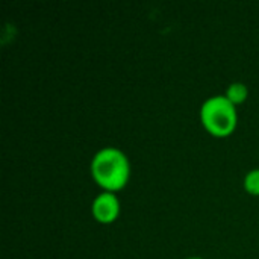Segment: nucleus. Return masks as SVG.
<instances>
[{
  "mask_svg": "<svg viewBox=\"0 0 259 259\" xmlns=\"http://www.w3.org/2000/svg\"><path fill=\"white\" fill-rule=\"evenodd\" d=\"M91 176L103 191L123 190L131 178V162L126 153L117 147H103L91 159Z\"/></svg>",
  "mask_w": 259,
  "mask_h": 259,
  "instance_id": "obj_1",
  "label": "nucleus"
},
{
  "mask_svg": "<svg viewBox=\"0 0 259 259\" xmlns=\"http://www.w3.org/2000/svg\"><path fill=\"white\" fill-rule=\"evenodd\" d=\"M200 121L212 137L226 138L237 129V106L225 94L212 96L206 99L200 108Z\"/></svg>",
  "mask_w": 259,
  "mask_h": 259,
  "instance_id": "obj_2",
  "label": "nucleus"
},
{
  "mask_svg": "<svg viewBox=\"0 0 259 259\" xmlns=\"http://www.w3.org/2000/svg\"><path fill=\"white\" fill-rule=\"evenodd\" d=\"M120 200L115 193L111 191H102L96 196L91 205V212L96 222L102 225H111L114 223L120 215Z\"/></svg>",
  "mask_w": 259,
  "mask_h": 259,
  "instance_id": "obj_3",
  "label": "nucleus"
},
{
  "mask_svg": "<svg viewBox=\"0 0 259 259\" xmlns=\"http://www.w3.org/2000/svg\"><path fill=\"white\" fill-rule=\"evenodd\" d=\"M225 96L237 106V105H241V103H244L247 100V97H249V88L243 82H232L226 88Z\"/></svg>",
  "mask_w": 259,
  "mask_h": 259,
  "instance_id": "obj_4",
  "label": "nucleus"
},
{
  "mask_svg": "<svg viewBox=\"0 0 259 259\" xmlns=\"http://www.w3.org/2000/svg\"><path fill=\"white\" fill-rule=\"evenodd\" d=\"M244 190L252 194V196H259V168H253L247 171L243 181Z\"/></svg>",
  "mask_w": 259,
  "mask_h": 259,
  "instance_id": "obj_5",
  "label": "nucleus"
},
{
  "mask_svg": "<svg viewBox=\"0 0 259 259\" xmlns=\"http://www.w3.org/2000/svg\"><path fill=\"white\" fill-rule=\"evenodd\" d=\"M187 259H205V258H200V256H191V258H187Z\"/></svg>",
  "mask_w": 259,
  "mask_h": 259,
  "instance_id": "obj_6",
  "label": "nucleus"
}]
</instances>
